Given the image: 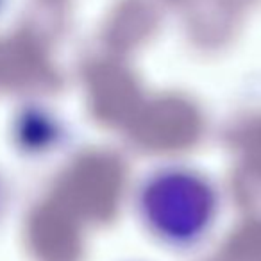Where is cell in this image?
<instances>
[{"label": "cell", "mask_w": 261, "mask_h": 261, "mask_svg": "<svg viewBox=\"0 0 261 261\" xmlns=\"http://www.w3.org/2000/svg\"><path fill=\"white\" fill-rule=\"evenodd\" d=\"M150 207L165 206V210H154L152 218L161 231H167L175 238L193 236L207 218L210 200L204 188L190 182V179H181V175H168V179L158 182L150 190Z\"/></svg>", "instance_id": "6da1fadb"}]
</instances>
